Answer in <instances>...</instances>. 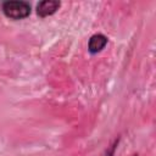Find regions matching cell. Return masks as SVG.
<instances>
[{
  "label": "cell",
  "instance_id": "6da1fadb",
  "mask_svg": "<svg viewBox=\"0 0 156 156\" xmlns=\"http://www.w3.org/2000/svg\"><path fill=\"white\" fill-rule=\"evenodd\" d=\"M1 11L2 13L10 18V20H24L27 18L30 12H32V7L27 1H22V0H10V1H5L1 5Z\"/></svg>",
  "mask_w": 156,
  "mask_h": 156
},
{
  "label": "cell",
  "instance_id": "7a4b0ae2",
  "mask_svg": "<svg viewBox=\"0 0 156 156\" xmlns=\"http://www.w3.org/2000/svg\"><path fill=\"white\" fill-rule=\"evenodd\" d=\"M61 6V2L60 1H55V0H44V1H40L38 5H37V13L39 17L41 18H45L48 16H51L54 15Z\"/></svg>",
  "mask_w": 156,
  "mask_h": 156
},
{
  "label": "cell",
  "instance_id": "3957f363",
  "mask_svg": "<svg viewBox=\"0 0 156 156\" xmlns=\"http://www.w3.org/2000/svg\"><path fill=\"white\" fill-rule=\"evenodd\" d=\"M107 37L101 34V33H98V34H94L90 37L89 39V43H88V50L90 54H98L100 52L106 45H107Z\"/></svg>",
  "mask_w": 156,
  "mask_h": 156
},
{
  "label": "cell",
  "instance_id": "277c9868",
  "mask_svg": "<svg viewBox=\"0 0 156 156\" xmlns=\"http://www.w3.org/2000/svg\"><path fill=\"white\" fill-rule=\"evenodd\" d=\"M117 145H118V139H116V140L113 141V144H112V145H110V147H108V149H106V150H105V152H104L101 156H115V151H116Z\"/></svg>",
  "mask_w": 156,
  "mask_h": 156
},
{
  "label": "cell",
  "instance_id": "5b68a950",
  "mask_svg": "<svg viewBox=\"0 0 156 156\" xmlns=\"http://www.w3.org/2000/svg\"><path fill=\"white\" fill-rule=\"evenodd\" d=\"M133 156H139V155H138V154H134V155H133Z\"/></svg>",
  "mask_w": 156,
  "mask_h": 156
}]
</instances>
